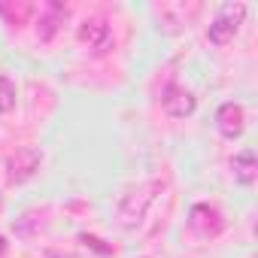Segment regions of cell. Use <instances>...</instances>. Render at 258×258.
Listing matches in <instances>:
<instances>
[{"label": "cell", "instance_id": "cell-1", "mask_svg": "<svg viewBox=\"0 0 258 258\" xmlns=\"http://www.w3.org/2000/svg\"><path fill=\"white\" fill-rule=\"evenodd\" d=\"M243 16H246V7H222L216 22L210 25V40L213 43H225L231 34H237V25H240Z\"/></svg>", "mask_w": 258, "mask_h": 258}, {"label": "cell", "instance_id": "cell-2", "mask_svg": "<svg viewBox=\"0 0 258 258\" xmlns=\"http://www.w3.org/2000/svg\"><path fill=\"white\" fill-rule=\"evenodd\" d=\"M16 103V88L7 76H0V109H10Z\"/></svg>", "mask_w": 258, "mask_h": 258}]
</instances>
